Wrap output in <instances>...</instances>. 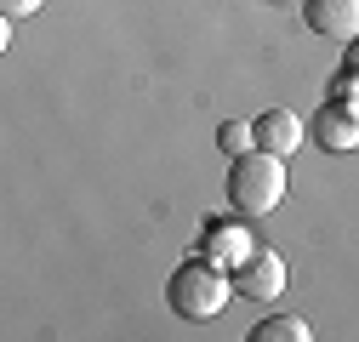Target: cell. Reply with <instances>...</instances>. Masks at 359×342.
Segmentation results:
<instances>
[{"label":"cell","mask_w":359,"mask_h":342,"mask_svg":"<svg viewBox=\"0 0 359 342\" xmlns=\"http://www.w3.org/2000/svg\"><path fill=\"white\" fill-rule=\"evenodd\" d=\"M337 103L359 114V74H348V80H342V92H337Z\"/></svg>","instance_id":"obj_11"},{"label":"cell","mask_w":359,"mask_h":342,"mask_svg":"<svg viewBox=\"0 0 359 342\" xmlns=\"http://www.w3.org/2000/svg\"><path fill=\"white\" fill-rule=\"evenodd\" d=\"M46 0H0V18H34Z\"/></svg>","instance_id":"obj_10"},{"label":"cell","mask_w":359,"mask_h":342,"mask_svg":"<svg viewBox=\"0 0 359 342\" xmlns=\"http://www.w3.org/2000/svg\"><path fill=\"white\" fill-rule=\"evenodd\" d=\"M217 143H222V154H251L257 149V120H222Z\"/></svg>","instance_id":"obj_9"},{"label":"cell","mask_w":359,"mask_h":342,"mask_svg":"<svg viewBox=\"0 0 359 342\" xmlns=\"http://www.w3.org/2000/svg\"><path fill=\"white\" fill-rule=\"evenodd\" d=\"M308 336H313V325L302 314H274L251 331V342H308Z\"/></svg>","instance_id":"obj_8"},{"label":"cell","mask_w":359,"mask_h":342,"mask_svg":"<svg viewBox=\"0 0 359 342\" xmlns=\"http://www.w3.org/2000/svg\"><path fill=\"white\" fill-rule=\"evenodd\" d=\"M302 18L325 40H359V0H302Z\"/></svg>","instance_id":"obj_5"},{"label":"cell","mask_w":359,"mask_h":342,"mask_svg":"<svg viewBox=\"0 0 359 342\" xmlns=\"http://www.w3.org/2000/svg\"><path fill=\"white\" fill-rule=\"evenodd\" d=\"M251 251H257V240H251V228H245V223H211V234H205V256H211V263L240 268Z\"/></svg>","instance_id":"obj_7"},{"label":"cell","mask_w":359,"mask_h":342,"mask_svg":"<svg viewBox=\"0 0 359 342\" xmlns=\"http://www.w3.org/2000/svg\"><path fill=\"white\" fill-rule=\"evenodd\" d=\"M229 296H240L234 291V268L211 263V256H189V263L165 280V303L183 320H217L229 308Z\"/></svg>","instance_id":"obj_1"},{"label":"cell","mask_w":359,"mask_h":342,"mask_svg":"<svg viewBox=\"0 0 359 342\" xmlns=\"http://www.w3.org/2000/svg\"><path fill=\"white\" fill-rule=\"evenodd\" d=\"M302 137H308V125H302L297 109L274 103V109H262V114H257V149H274V154L291 160V154L302 149Z\"/></svg>","instance_id":"obj_6"},{"label":"cell","mask_w":359,"mask_h":342,"mask_svg":"<svg viewBox=\"0 0 359 342\" xmlns=\"http://www.w3.org/2000/svg\"><path fill=\"white\" fill-rule=\"evenodd\" d=\"M348 74H359V40H348Z\"/></svg>","instance_id":"obj_12"},{"label":"cell","mask_w":359,"mask_h":342,"mask_svg":"<svg viewBox=\"0 0 359 342\" xmlns=\"http://www.w3.org/2000/svg\"><path fill=\"white\" fill-rule=\"evenodd\" d=\"M285 154L274 149H251V154H234L229 165V200L240 217H268L280 200H285Z\"/></svg>","instance_id":"obj_2"},{"label":"cell","mask_w":359,"mask_h":342,"mask_svg":"<svg viewBox=\"0 0 359 342\" xmlns=\"http://www.w3.org/2000/svg\"><path fill=\"white\" fill-rule=\"evenodd\" d=\"M308 137L320 143L325 154H353L359 149V114L342 109V103H325V109L308 114Z\"/></svg>","instance_id":"obj_4"},{"label":"cell","mask_w":359,"mask_h":342,"mask_svg":"<svg viewBox=\"0 0 359 342\" xmlns=\"http://www.w3.org/2000/svg\"><path fill=\"white\" fill-rule=\"evenodd\" d=\"M234 291L251 296V303H274V296L285 291V256L268 251V245H257L245 263L234 268Z\"/></svg>","instance_id":"obj_3"}]
</instances>
